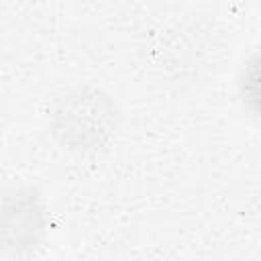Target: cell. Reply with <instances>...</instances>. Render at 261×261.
Masks as SVG:
<instances>
[{
  "label": "cell",
  "instance_id": "2",
  "mask_svg": "<svg viewBox=\"0 0 261 261\" xmlns=\"http://www.w3.org/2000/svg\"><path fill=\"white\" fill-rule=\"evenodd\" d=\"M51 228L49 206L39 188H0V261H27L45 245Z\"/></svg>",
  "mask_w": 261,
  "mask_h": 261
},
{
  "label": "cell",
  "instance_id": "3",
  "mask_svg": "<svg viewBox=\"0 0 261 261\" xmlns=\"http://www.w3.org/2000/svg\"><path fill=\"white\" fill-rule=\"evenodd\" d=\"M234 92L243 112L257 118V112H259V55L257 53H251L247 59H243L234 77Z\"/></svg>",
  "mask_w": 261,
  "mask_h": 261
},
{
  "label": "cell",
  "instance_id": "1",
  "mask_svg": "<svg viewBox=\"0 0 261 261\" xmlns=\"http://www.w3.org/2000/svg\"><path fill=\"white\" fill-rule=\"evenodd\" d=\"M122 126L116 98L96 84H75L57 94L47 110L51 139L67 153L98 155L108 151Z\"/></svg>",
  "mask_w": 261,
  "mask_h": 261
}]
</instances>
